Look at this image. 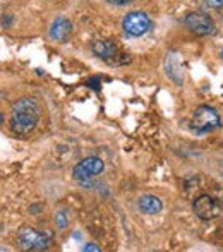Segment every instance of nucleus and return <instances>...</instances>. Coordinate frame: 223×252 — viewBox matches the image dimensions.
Returning a JSON list of instances; mask_svg holds the SVG:
<instances>
[{
  "instance_id": "obj_16",
  "label": "nucleus",
  "mask_w": 223,
  "mask_h": 252,
  "mask_svg": "<svg viewBox=\"0 0 223 252\" xmlns=\"http://www.w3.org/2000/svg\"><path fill=\"white\" fill-rule=\"evenodd\" d=\"M222 59H223V50H222Z\"/></svg>"
},
{
  "instance_id": "obj_1",
  "label": "nucleus",
  "mask_w": 223,
  "mask_h": 252,
  "mask_svg": "<svg viewBox=\"0 0 223 252\" xmlns=\"http://www.w3.org/2000/svg\"><path fill=\"white\" fill-rule=\"evenodd\" d=\"M41 115V106L34 98H21L14 103L12 117H10V129L14 134L26 136L38 126Z\"/></svg>"
},
{
  "instance_id": "obj_3",
  "label": "nucleus",
  "mask_w": 223,
  "mask_h": 252,
  "mask_svg": "<svg viewBox=\"0 0 223 252\" xmlns=\"http://www.w3.org/2000/svg\"><path fill=\"white\" fill-rule=\"evenodd\" d=\"M122 28L129 36H143L150 31L151 19L143 10H132L124 17Z\"/></svg>"
},
{
  "instance_id": "obj_10",
  "label": "nucleus",
  "mask_w": 223,
  "mask_h": 252,
  "mask_svg": "<svg viewBox=\"0 0 223 252\" xmlns=\"http://www.w3.org/2000/svg\"><path fill=\"white\" fill-rule=\"evenodd\" d=\"M165 70L167 74L173 79V83L177 84H182L184 83V76H182V67H180V60H179V55L175 52L170 53L167 57V62H165Z\"/></svg>"
},
{
  "instance_id": "obj_4",
  "label": "nucleus",
  "mask_w": 223,
  "mask_h": 252,
  "mask_svg": "<svg viewBox=\"0 0 223 252\" xmlns=\"http://www.w3.org/2000/svg\"><path fill=\"white\" fill-rule=\"evenodd\" d=\"M222 126L220 115L211 106H199L192 117V129L197 132H210Z\"/></svg>"
},
{
  "instance_id": "obj_5",
  "label": "nucleus",
  "mask_w": 223,
  "mask_h": 252,
  "mask_svg": "<svg viewBox=\"0 0 223 252\" xmlns=\"http://www.w3.org/2000/svg\"><path fill=\"white\" fill-rule=\"evenodd\" d=\"M105 168V163L96 156H90V158L83 159L81 163H77L72 170L74 180H77L79 184H86V180L93 179V177L100 175Z\"/></svg>"
},
{
  "instance_id": "obj_9",
  "label": "nucleus",
  "mask_w": 223,
  "mask_h": 252,
  "mask_svg": "<svg viewBox=\"0 0 223 252\" xmlns=\"http://www.w3.org/2000/svg\"><path fill=\"white\" fill-rule=\"evenodd\" d=\"M91 50H93L95 55L103 60H113L119 55L117 45L108 40H95L93 43H91Z\"/></svg>"
},
{
  "instance_id": "obj_8",
  "label": "nucleus",
  "mask_w": 223,
  "mask_h": 252,
  "mask_svg": "<svg viewBox=\"0 0 223 252\" xmlns=\"http://www.w3.org/2000/svg\"><path fill=\"white\" fill-rule=\"evenodd\" d=\"M72 33V23L67 17H57L50 26V38L55 41H67Z\"/></svg>"
},
{
  "instance_id": "obj_15",
  "label": "nucleus",
  "mask_w": 223,
  "mask_h": 252,
  "mask_svg": "<svg viewBox=\"0 0 223 252\" xmlns=\"http://www.w3.org/2000/svg\"><path fill=\"white\" fill-rule=\"evenodd\" d=\"M83 251H84V252H86V251H95V252H98V251H100V247H96L95 244H88V246H84V247H83Z\"/></svg>"
},
{
  "instance_id": "obj_2",
  "label": "nucleus",
  "mask_w": 223,
  "mask_h": 252,
  "mask_svg": "<svg viewBox=\"0 0 223 252\" xmlns=\"http://www.w3.org/2000/svg\"><path fill=\"white\" fill-rule=\"evenodd\" d=\"M52 242V233L34 228H23L17 235V244L24 251H45Z\"/></svg>"
},
{
  "instance_id": "obj_12",
  "label": "nucleus",
  "mask_w": 223,
  "mask_h": 252,
  "mask_svg": "<svg viewBox=\"0 0 223 252\" xmlns=\"http://www.w3.org/2000/svg\"><path fill=\"white\" fill-rule=\"evenodd\" d=\"M55 221H57V225H59V226H60V228H64V226H65V225H67V220H65V215H64V213H62V211H60V213H57V220H55Z\"/></svg>"
},
{
  "instance_id": "obj_11",
  "label": "nucleus",
  "mask_w": 223,
  "mask_h": 252,
  "mask_svg": "<svg viewBox=\"0 0 223 252\" xmlns=\"http://www.w3.org/2000/svg\"><path fill=\"white\" fill-rule=\"evenodd\" d=\"M137 206H139L141 211L146 213V215H157V213H160L161 209H163L161 201L155 196H143L137 201Z\"/></svg>"
},
{
  "instance_id": "obj_6",
  "label": "nucleus",
  "mask_w": 223,
  "mask_h": 252,
  "mask_svg": "<svg viewBox=\"0 0 223 252\" xmlns=\"http://www.w3.org/2000/svg\"><path fill=\"white\" fill-rule=\"evenodd\" d=\"M186 26L199 36H208V34L215 33L213 19L204 12H189L186 16Z\"/></svg>"
},
{
  "instance_id": "obj_7",
  "label": "nucleus",
  "mask_w": 223,
  "mask_h": 252,
  "mask_svg": "<svg viewBox=\"0 0 223 252\" xmlns=\"http://www.w3.org/2000/svg\"><path fill=\"white\" fill-rule=\"evenodd\" d=\"M194 213L204 221H210L222 215V206L211 196H199L194 201Z\"/></svg>"
},
{
  "instance_id": "obj_14",
  "label": "nucleus",
  "mask_w": 223,
  "mask_h": 252,
  "mask_svg": "<svg viewBox=\"0 0 223 252\" xmlns=\"http://www.w3.org/2000/svg\"><path fill=\"white\" fill-rule=\"evenodd\" d=\"M108 3H113V5H127L130 0H107Z\"/></svg>"
},
{
  "instance_id": "obj_13",
  "label": "nucleus",
  "mask_w": 223,
  "mask_h": 252,
  "mask_svg": "<svg viewBox=\"0 0 223 252\" xmlns=\"http://www.w3.org/2000/svg\"><path fill=\"white\" fill-rule=\"evenodd\" d=\"M204 3L210 7H215V9H220L223 7V0H204Z\"/></svg>"
}]
</instances>
